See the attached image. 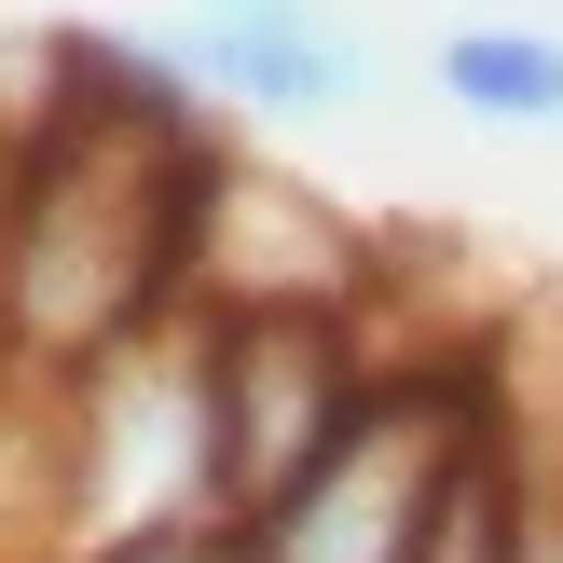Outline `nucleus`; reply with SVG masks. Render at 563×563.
<instances>
[{
	"instance_id": "nucleus-1",
	"label": "nucleus",
	"mask_w": 563,
	"mask_h": 563,
	"mask_svg": "<svg viewBox=\"0 0 563 563\" xmlns=\"http://www.w3.org/2000/svg\"><path fill=\"white\" fill-rule=\"evenodd\" d=\"M220 537L207 467V317H152L69 372V563Z\"/></svg>"
},
{
	"instance_id": "nucleus-2",
	"label": "nucleus",
	"mask_w": 563,
	"mask_h": 563,
	"mask_svg": "<svg viewBox=\"0 0 563 563\" xmlns=\"http://www.w3.org/2000/svg\"><path fill=\"white\" fill-rule=\"evenodd\" d=\"M399 372L372 317H207V467H220V537L275 522L330 454L357 440L372 385Z\"/></svg>"
},
{
	"instance_id": "nucleus-3",
	"label": "nucleus",
	"mask_w": 563,
	"mask_h": 563,
	"mask_svg": "<svg viewBox=\"0 0 563 563\" xmlns=\"http://www.w3.org/2000/svg\"><path fill=\"white\" fill-rule=\"evenodd\" d=\"M495 427V385L482 357H399V372L372 385V412H357V440L317 467V482L289 495L275 522H247V563H427V522H440V482H454V454Z\"/></svg>"
},
{
	"instance_id": "nucleus-4",
	"label": "nucleus",
	"mask_w": 563,
	"mask_h": 563,
	"mask_svg": "<svg viewBox=\"0 0 563 563\" xmlns=\"http://www.w3.org/2000/svg\"><path fill=\"white\" fill-rule=\"evenodd\" d=\"M372 234L289 165H207L192 207V317H372Z\"/></svg>"
},
{
	"instance_id": "nucleus-5",
	"label": "nucleus",
	"mask_w": 563,
	"mask_h": 563,
	"mask_svg": "<svg viewBox=\"0 0 563 563\" xmlns=\"http://www.w3.org/2000/svg\"><path fill=\"white\" fill-rule=\"evenodd\" d=\"M165 55L207 110H247V124H330L372 97V42L330 27L317 0H207Z\"/></svg>"
},
{
	"instance_id": "nucleus-6",
	"label": "nucleus",
	"mask_w": 563,
	"mask_h": 563,
	"mask_svg": "<svg viewBox=\"0 0 563 563\" xmlns=\"http://www.w3.org/2000/svg\"><path fill=\"white\" fill-rule=\"evenodd\" d=\"M427 82L495 137H563V27H522V14H467L427 42Z\"/></svg>"
},
{
	"instance_id": "nucleus-7",
	"label": "nucleus",
	"mask_w": 563,
	"mask_h": 563,
	"mask_svg": "<svg viewBox=\"0 0 563 563\" xmlns=\"http://www.w3.org/2000/svg\"><path fill=\"white\" fill-rule=\"evenodd\" d=\"M110 563H247L234 537H179V550H110Z\"/></svg>"
}]
</instances>
